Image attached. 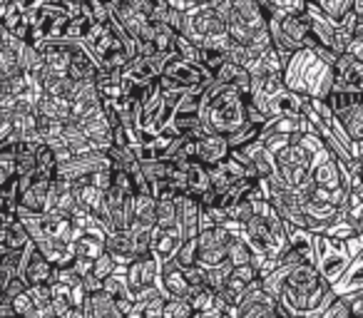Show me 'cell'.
I'll list each match as a JSON object with an SVG mask.
<instances>
[{
    "label": "cell",
    "mask_w": 363,
    "mask_h": 318,
    "mask_svg": "<svg viewBox=\"0 0 363 318\" xmlns=\"http://www.w3.org/2000/svg\"><path fill=\"white\" fill-rule=\"evenodd\" d=\"M202 110L199 120L204 122L209 132L214 135H232L244 125V97L234 85H222L214 77H207L202 82Z\"/></svg>",
    "instance_id": "1"
},
{
    "label": "cell",
    "mask_w": 363,
    "mask_h": 318,
    "mask_svg": "<svg viewBox=\"0 0 363 318\" xmlns=\"http://www.w3.org/2000/svg\"><path fill=\"white\" fill-rule=\"evenodd\" d=\"M224 35H229L227 23L219 18V13L214 11L212 6H204V8H197V11L187 13V30H184L182 38L192 40L197 47L207 45V42L217 40V38H224Z\"/></svg>",
    "instance_id": "2"
},
{
    "label": "cell",
    "mask_w": 363,
    "mask_h": 318,
    "mask_svg": "<svg viewBox=\"0 0 363 318\" xmlns=\"http://www.w3.org/2000/svg\"><path fill=\"white\" fill-rule=\"evenodd\" d=\"M237 232H229L227 227L202 229L197 234V263L202 268H214L227 263V246Z\"/></svg>",
    "instance_id": "3"
},
{
    "label": "cell",
    "mask_w": 363,
    "mask_h": 318,
    "mask_svg": "<svg viewBox=\"0 0 363 318\" xmlns=\"http://www.w3.org/2000/svg\"><path fill=\"white\" fill-rule=\"evenodd\" d=\"M160 266L155 254H147V256H135L130 263L125 266V281L130 286V293L145 291L150 286H157V278H160Z\"/></svg>",
    "instance_id": "4"
},
{
    "label": "cell",
    "mask_w": 363,
    "mask_h": 318,
    "mask_svg": "<svg viewBox=\"0 0 363 318\" xmlns=\"http://www.w3.org/2000/svg\"><path fill=\"white\" fill-rule=\"evenodd\" d=\"M160 77H167L169 82H174L179 90H192V87L202 85L204 80H207V72H204V67L199 65V62H189V60H182V57H169L164 65V70H162Z\"/></svg>",
    "instance_id": "5"
},
{
    "label": "cell",
    "mask_w": 363,
    "mask_h": 318,
    "mask_svg": "<svg viewBox=\"0 0 363 318\" xmlns=\"http://www.w3.org/2000/svg\"><path fill=\"white\" fill-rule=\"evenodd\" d=\"M333 87L343 90H363V62L356 60L351 52L336 57L333 65Z\"/></svg>",
    "instance_id": "6"
},
{
    "label": "cell",
    "mask_w": 363,
    "mask_h": 318,
    "mask_svg": "<svg viewBox=\"0 0 363 318\" xmlns=\"http://www.w3.org/2000/svg\"><path fill=\"white\" fill-rule=\"evenodd\" d=\"M177 229L182 242H192L199 234V202L194 194L177 199Z\"/></svg>",
    "instance_id": "7"
},
{
    "label": "cell",
    "mask_w": 363,
    "mask_h": 318,
    "mask_svg": "<svg viewBox=\"0 0 363 318\" xmlns=\"http://www.w3.org/2000/svg\"><path fill=\"white\" fill-rule=\"evenodd\" d=\"M57 268L38 251V246L30 249V256H28L26 266H23V281L26 286H50L55 283Z\"/></svg>",
    "instance_id": "8"
},
{
    "label": "cell",
    "mask_w": 363,
    "mask_h": 318,
    "mask_svg": "<svg viewBox=\"0 0 363 318\" xmlns=\"http://www.w3.org/2000/svg\"><path fill=\"white\" fill-rule=\"evenodd\" d=\"M229 144L224 135H204L202 140H197V162H202L204 167H217L229 157Z\"/></svg>",
    "instance_id": "9"
},
{
    "label": "cell",
    "mask_w": 363,
    "mask_h": 318,
    "mask_svg": "<svg viewBox=\"0 0 363 318\" xmlns=\"http://www.w3.org/2000/svg\"><path fill=\"white\" fill-rule=\"evenodd\" d=\"M157 286H160V291L164 293V298H187L189 296L187 281H184V276H182V268L177 266L174 261L162 263V266H160V278H157Z\"/></svg>",
    "instance_id": "10"
},
{
    "label": "cell",
    "mask_w": 363,
    "mask_h": 318,
    "mask_svg": "<svg viewBox=\"0 0 363 318\" xmlns=\"http://www.w3.org/2000/svg\"><path fill=\"white\" fill-rule=\"evenodd\" d=\"M182 246L179 229H152V254L160 263H169Z\"/></svg>",
    "instance_id": "11"
},
{
    "label": "cell",
    "mask_w": 363,
    "mask_h": 318,
    "mask_svg": "<svg viewBox=\"0 0 363 318\" xmlns=\"http://www.w3.org/2000/svg\"><path fill=\"white\" fill-rule=\"evenodd\" d=\"M105 251L110 254L112 259L117 261V266L125 268L132 259L137 256L135 254V239H132L130 229H122V232H110L105 237Z\"/></svg>",
    "instance_id": "12"
},
{
    "label": "cell",
    "mask_w": 363,
    "mask_h": 318,
    "mask_svg": "<svg viewBox=\"0 0 363 318\" xmlns=\"http://www.w3.org/2000/svg\"><path fill=\"white\" fill-rule=\"evenodd\" d=\"M272 105H274V115L277 117H303L308 112V107H311V97L284 90L274 97Z\"/></svg>",
    "instance_id": "13"
},
{
    "label": "cell",
    "mask_w": 363,
    "mask_h": 318,
    "mask_svg": "<svg viewBox=\"0 0 363 318\" xmlns=\"http://www.w3.org/2000/svg\"><path fill=\"white\" fill-rule=\"evenodd\" d=\"M286 244L308 263H316V234L286 224Z\"/></svg>",
    "instance_id": "14"
},
{
    "label": "cell",
    "mask_w": 363,
    "mask_h": 318,
    "mask_svg": "<svg viewBox=\"0 0 363 318\" xmlns=\"http://www.w3.org/2000/svg\"><path fill=\"white\" fill-rule=\"evenodd\" d=\"M157 224V199L152 194L132 197V224L130 227L155 229Z\"/></svg>",
    "instance_id": "15"
},
{
    "label": "cell",
    "mask_w": 363,
    "mask_h": 318,
    "mask_svg": "<svg viewBox=\"0 0 363 318\" xmlns=\"http://www.w3.org/2000/svg\"><path fill=\"white\" fill-rule=\"evenodd\" d=\"M336 122L348 135V140L361 142L363 140V102H353L346 112H341V115L336 117Z\"/></svg>",
    "instance_id": "16"
},
{
    "label": "cell",
    "mask_w": 363,
    "mask_h": 318,
    "mask_svg": "<svg viewBox=\"0 0 363 318\" xmlns=\"http://www.w3.org/2000/svg\"><path fill=\"white\" fill-rule=\"evenodd\" d=\"M252 167H254V174H257L259 182H272V179L279 177L277 159H274V154L267 149V147H259V149L252 154Z\"/></svg>",
    "instance_id": "17"
},
{
    "label": "cell",
    "mask_w": 363,
    "mask_h": 318,
    "mask_svg": "<svg viewBox=\"0 0 363 318\" xmlns=\"http://www.w3.org/2000/svg\"><path fill=\"white\" fill-rule=\"evenodd\" d=\"M13 182H18V169H16V142L8 144L6 149H0V192L8 189Z\"/></svg>",
    "instance_id": "18"
},
{
    "label": "cell",
    "mask_w": 363,
    "mask_h": 318,
    "mask_svg": "<svg viewBox=\"0 0 363 318\" xmlns=\"http://www.w3.org/2000/svg\"><path fill=\"white\" fill-rule=\"evenodd\" d=\"M224 62H227V52H224L222 47H214V45L199 47V65L204 67V72H207L209 77L217 75L224 67Z\"/></svg>",
    "instance_id": "19"
},
{
    "label": "cell",
    "mask_w": 363,
    "mask_h": 318,
    "mask_svg": "<svg viewBox=\"0 0 363 318\" xmlns=\"http://www.w3.org/2000/svg\"><path fill=\"white\" fill-rule=\"evenodd\" d=\"M252 249H249V244L242 239V232L239 234H234L232 237V242H229V246H227V263H232V268H237V266H247L249 261H252Z\"/></svg>",
    "instance_id": "20"
},
{
    "label": "cell",
    "mask_w": 363,
    "mask_h": 318,
    "mask_svg": "<svg viewBox=\"0 0 363 318\" xmlns=\"http://www.w3.org/2000/svg\"><path fill=\"white\" fill-rule=\"evenodd\" d=\"M187 189L189 194H202L204 189H209V167H204L202 162H197V159H192L187 167Z\"/></svg>",
    "instance_id": "21"
},
{
    "label": "cell",
    "mask_w": 363,
    "mask_h": 318,
    "mask_svg": "<svg viewBox=\"0 0 363 318\" xmlns=\"http://www.w3.org/2000/svg\"><path fill=\"white\" fill-rule=\"evenodd\" d=\"M254 140H262V127L249 125V122H244V125L239 127L237 132H232V135H227V144H229V149H242V147H247L249 142H254Z\"/></svg>",
    "instance_id": "22"
},
{
    "label": "cell",
    "mask_w": 363,
    "mask_h": 318,
    "mask_svg": "<svg viewBox=\"0 0 363 318\" xmlns=\"http://www.w3.org/2000/svg\"><path fill=\"white\" fill-rule=\"evenodd\" d=\"M157 229H177V202L157 199Z\"/></svg>",
    "instance_id": "23"
},
{
    "label": "cell",
    "mask_w": 363,
    "mask_h": 318,
    "mask_svg": "<svg viewBox=\"0 0 363 318\" xmlns=\"http://www.w3.org/2000/svg\"><path fill=\"white\" fill-rule=\"evenodd\" d=\"M162 318H194V311L187 298H164Z\"/></svg>",
    "instance_id": "24"
},
{
    "label": "cell",
    "mask_w": 363,
    "mask_h": 318,
    "mask_svg": "<svg viewBox=\"0 0 363 318\" xmlns=\"http://www.w3.org/2000/svg\"><path fill=\"white\" fill-rule=\"evenodd\" d=\"M229 273H232V263H222V266L204 268V286L219 293L224 288V283H227Z\"/></svg>",
    "instance_id": "25"
},
{
    "label": "cell",
    "mask_w": 363,
    "mask_h": 318,
    "mask_svg": "<svg viewBox=\"0 0 363 318\" xmlns=\"http://www.w3.org/2000/svg\"><path fill=\"white\" fill-rule=\"evenodd\" d=\"M117 268H120V266H117L115 259H112L107 251H102L100 256H97L95 261H92V276L100 278V281H105L107 276H112V273H117Z\"/></svg>",
    "instance_id": "26"
},
{
    "label": "cell",
    "mask_w": 363,
    "mask_h": 318,
    "mask_svg": "<svg viewBox=\"0 0 363 318\" xmlns=\"http://www.w3.org/2000/svg\"><path fill=\"white\" fill-rule=\"evenodd\" d=\"M172 261L177 263L179 268H187L192 266V263H197V242H182L179 251H177V256L172 259Z\"/></svg>",
    "instance_id": "27"
},
{
    "label": "cell",
    "mask_w": 363,
    "mask_h": 318,
    "mask_svg": "<svg viewBox=\"0 0 363 318\" xmlns=\"http://www.w3.org/2000/svg\"><path fill=\"white\" fill-rule=\"evenodd\" d=\"M174 55H177V57H182V60L199 62V47L194 45L192 40H187V38L177 35V38H174Z\"/></svg>",
    "instance_id": "28"
},
{
    "label": "cell",
    "mask_w": 363,
    "mask_h": 318,
    "mask_svg": "<svg viewBox=\"0 0 363 318\" xmlns=\"http://www.w3.org/2000/svg\"><path fill=\"white\" fill-rule=\"evenodd\" d=\"M308 0H269L272 11L284 13V16H301L306 11Z\"/></svg>",
    "instance_id": "29"
},
{
    "label": "cell",
    "mask_w": 363,
    "mask_h": 318,
    "mask_svg": "<svg viewBox=\"0 0 363 318\" xmlns=\"http://www.w3.org/2000/svg\"><path fill=\"white\" fill-rule=\"evenodd\" d=\"M318 318H351V306H348L346 296H336L326 308L321 311Z\"/></svg>",
    "instance_id": "30"
},
{
    "label": "cell",
    "mask_w": 363,
    "mask_h": 318,
    "mask_svg": "<svg viewBox=\"0 0 363 318\" xmlns=\"http://www.w3.org/2000/svg\"><path fill=\"white\" fill-rule=\"evenodd\" d=\"M182 276H184V281H187L189 293L197 291V288H204V268L199 266V263H192V266L182 268Z\"/></svg>",
    "instance_id": "31"
},
{
    "label": "cell",
    "mask_w": 363,
    "mask_h": 318,
    "mask_svg": "<svg viewBox=\"0 0 363 318\" xmlns=\"http://www.w3.org/2000/svg\"><path fill=\"white\" fill-rule=\"evenodd\" d=\"M167 8H174V11H182V13H192L197 8H204V6H212V0H164Z\"/></svg>",
    "instance_id": "32"
},
{
    "label": "cell",
    "mask_w": 363,
    "mask_h": 318,
    "mask_svg": "<svg viewBox=\"0 0 363 318\" xmlns=\"http://www.w3.org/2000/svg\"><path fill=\"white\" fill-rule=\"evenodd\" d=\"M346 52H351L356 60H361L363 62V38H353L351 40V45H348V50Z\"/></svg>",
    "instance_id": "33"
},
{
    "label": "cell",
    "mask_w": 363,
    "mask_h": 318,
    "mask_svg": "<svg viewBox=\"0 0 363 318\" xmlns=\"http://www.w3.org/2000/svg\"><path fill=\"white\" fill-rule=\"evenodd\" d=\"M353 229H356V239H358V242H363V214L356 219V222H353Z\"/></svg>",
    "instance_id": "34"
},
{
    "label": "cell",
    "mask_w": 363,
    "mask_h": 318,
    "mask_svg": "<svg viewBox=\"0 0 363 318\" xmlns=\"http://www.w3.org/2000/svg\"><path fill=\"white\" fill-rule=\"evenodd\" d=\"M358 182L363 184V162H361V167H358Z\"/></svg>",
    "instance_id": "35"
},
{
    "label": "cell",
    "mask_w": 363,
    "mask_h": 318,
    "mask_svg": "<svg viewBox=\"0 0 363 318\" xmlns=\"http://www.w3.org/2000/svg\"><path fill=\"white\" fill-rule=\"evenodd\" d=\"M150 3H155V6H167L164 0H150Z\"/></svg>",
    "instance_id": "36"
},
{
    "label": "cell",
    "mask_w": 363,
    "mask_h": 318,
    "mask_svg": "<svg viewBox=\"0 0 363 318\" xmlns=\"http://www.w3.org/2000/svg\"><path fill=\"white\" fill-rule=\"evenodd\" d=\"M82 3H87V0H82Z\"/></svg>",
    "instance_id": "37"
}]
</instances>
